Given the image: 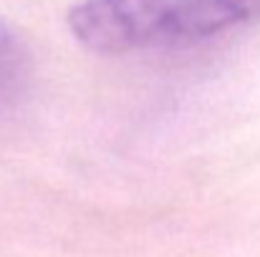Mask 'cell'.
<instances>
[{
	"label": "cell",
	"instance_id": "obj_1",
	"mask_svg": "<svg viewBox=\"0 0 260 257\" xmlns=\"http://www.w3.org/2000/svg\"><path fill=\"white\" fill-rule=\"evenodd\" d=\"M69 30L93 53L126 56L210 43L260 23V0H81Z\"/></svg>",
	"mask_w": 260,
	"mask_h": 257
},
{
	"label": "cell",
	"instance_id": "obj_2",
	"mask_svg": "<svg viewBox=\"0 0 260 257\" xmlns=\"http://www.w3.org/2000/svg\"><path fill=\"white\" fill-rule=\"evenodd\" d=\"M28 81V53L23 43L0 23V103L15 98Z\"/></svg>",
	"mask_w": 260,
	"mask_h": 257
}]
</instances>
